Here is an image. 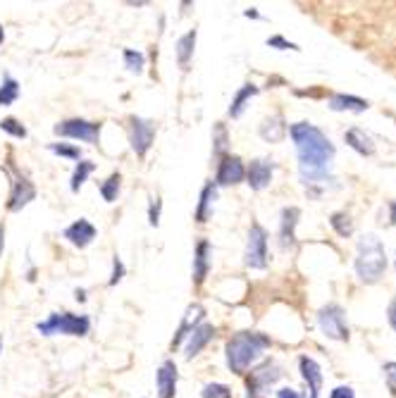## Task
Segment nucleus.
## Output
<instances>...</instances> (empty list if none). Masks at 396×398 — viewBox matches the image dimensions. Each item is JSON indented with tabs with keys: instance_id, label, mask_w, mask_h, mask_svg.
<instances>
[{
	"instance_id": "obj_19",
	"label": "nucleus",
	"mask_w": 396,
	"mask_h": 398,
	"mask_svg": "<svg viewBox=\"0 0 396 398\" xmlns=\"http://www.w3.org/2000/svg\"><path fill=\"white\" fill-rule=\"evenodd\" d=\"M298 367H301L303 379L311 389V398H320V391H323V370H320V365L308 355H301Z\"/></svg>"
},
{
	"instance_id": "obj_41",
	"label": "nucleus",
	"mask_w": 396,
	"mask_h": 398,
	"mask_svg": "<svg viewBox=\"0 0 396 398\" xmlns=\"http://www.w3.org/2000/svg\"><path fill=\"white\" fill-rule=\"evenodd\" d=\"M277 398H303V396L298 394L296 389H289V387H286V389H279V391H277Z\"/></svg>"
},
{
	"instance_id": "obj_42",
	"label": "nucleus",
	"mask_w": 396,
	"mask_h": 398,
	"mask_svg": "<svg viewBox=\"0 0 396 398\" xmlns=\"http://www.w3.org/2000/svg\"><path fill=\"white\" fill-rule=\"evenodd\" d=\"M244 17H249V19H261V12H258L256 8H249V10H244Z\"/></svg>"
},
{
	"instance_id": "obj_27",
	"label": "nucleus",
	"mask_w": 396,
	"mask_h": 398,
	"mask_svg": "<svg viewBox=\"0 0 396 398\" xmlns=\"http://www.w3.org/2000/svg\"><path fill=\"white\" fill-rule=\"evenodd\" d=\"M93 169H95V164H93L91 160H79V162H77V167H74V172H72V179H70L72 194H79V189L86 184L88 174H91Z\"/></svg>"
},
{
	"instance_id": "obj_37",
	"label": "nucleus",
	"mask_w": 396,
	"mask_h": 398,
	"mask_svg": "<svg viewBox=\"0 0 396 398\" xmlns=\"http://www.w3.org/2000/svg\"><path fill=\"white\" fill-rule=\"evenodd\" d=\"M382 372H385V379H387L389 391H392V396L396 398V362H387Z\"/></svg>"
},
{
	"instance_id": "obj_47",
	"label": "nucleus",
	"mask_w": 396,
	"mask_h": 398,
	"mask_svg": "<svg viewBox=\"0 0 396 398\" xmlns=\"http://www.w3.org/2000/svg\"><path fill=\"white\" fill-rule=\"evenodd\" d=\"M0 351H3V336H0Z\"/></svg>"
},
{
	"instance_id": "obj_46",
	"label": "nucleus",
	"mask_w": 396,
	"mask_h": 398,
	"mask_svg": "<svg viewBox=\"0 0 396 398\" xmlns=\"http://www.w3.org/2000/svg\"><path fill=\"white\" fill-rule=\"evenodd\" d=\"M5 41V31H3V24H0V43Z\"/></svg>"
},
{
	"instance_id": "obj_21",
	"label": "nucleus",
	"mask_w": 396,
	"mask_h": 398,
	"mask_svg": "<svg viewBox=\"0 0 396 398\" xmlns=\"http://www.w3.org/2000/svg\"><path fill=\"white\" fill-rule=\"evenodd\" d=\"M368 108H370L368 100L358 98V95H346V93L330 95V110H334V112H365Z\"/></svg>"
},
{
	"instance_id": "obj_38",
	"label": "nucleus",
	"mask_w": 396,
	"mask_h": 398,
	"mask_svg": "<svg viewBox=\"0 0 396 398\" xmlns=\"http://www.w3.org/2000/svg\"><path fill=\"white\" fill-rule=\"evenodd\" d=\"M122 277H125V263H122V260L115 256L113 258V277H110V281H108V284H110V286L120 284Z\"/></svg>"
},
{
	"instance_id": "obj_24",
	"label": "nucleus",
	"mask_w": 396,
	"mask_h": 398,
	"mask_svg": "<svg viewBox=\"0 0 396 398\" xmlns=\"http://www.w3.org/2000/svg\"><path fill=\"white\" fill-rule=\"evenodd\" d=\"M196 36H198V31H196V29H191V31L184 33V36L177 38V46H174L177 63H179V67H184V70H187L189 63H191V58H194V51H196Z\"/></svg>"
},
{
	"instance_id": "obj_15",
	"label": "nucleus",
	"mask_w": 396,
	"mask_h": 398,
	"mask_svg": "<svg viewBox=\"0 0 396 398\" xmlns=\"http://www.w3.org/2000/svg\"><path fill=\"white\" fill-rule=\"evenodd\" d=\"M203 315H206V310H203V305L201 303H191L187 308V313L182 315V325L179 329H177V334H174V339H172V344H170V348H179L182 346V341L187 339V336L194 332V329L201 325L203 322Z\"/></svg>"
},
{
	"instance_id": "obj_26",
	"label": "nucleus",
	"mask_w": 396,
	"mask_h": 398,
	"mask_svg": "<svg viewBox=\"0 0 396 398\" xmlns=\"http://www.w3.org/2000/svg\"><path fill=\"white\" fill-rule=\"evenodd\" d=\"M19 98V81L12 74H3V84H0V105L8 108Z\"/></svg>"
},
{
	"instance_id": "obj_20",
	"label": "nucleus",
	"mask_w": 396,
	"mask_h": 398,
	"mask_svg": "<svg viewBox=\"0 0 396 398\" xmlns=\"http://www.w3.org/2000/svg\"><path fill=\"white\" fill-rule=\"evenodd\" d=\"M286 132H289V127H286V122L282 115H272V117H265L261 129H258V134H261L263 141L268 143H279L286 136Z\"/></svg>"
},
{
	"instance_id": "obj_8",
	"label": "nucleus",
	"mask_w": 396,
	"mask_h": 398,
	"mask_svg": "<svg viewBox=\"0 0 396 398\" xmlns=\"http://www.w3.org/2000/svg\"><path fill=\"white\" fill-rule=\"evenodd\" d=\"M155 141V125L151 120H143L132 115L129 117V143H132V150L139 157H143L151 150Z\"/></svg>"
},
{
	"instance_id": "obj_33",
	"label": "nucleus",
	"mask_w": 396,
	"mask_h": 398,
	"mask_svg": "<svg viewBox=\"0 0 396 398\" xmlns=\"http://www.w3.org/2000/svg\"><path fill=\"white\" fill-rule=\"evenodd\" d=\"M0 129H3L5 134H10V136H15V139H26V127L22 125L19 120L15 117H5V120H0Z\"/></svg>"
},
{
	"instance_id": "obj_7",
	"label": "nucleus",
	"mask_w": 396,
	"mask_h": 398,
	"mask_svg": "<svg viewBox=\"0 0 396 398\" xmlns=\"http://www.w3.org/2000/svg\"><path fill=\"white\" fill-rule=\"evenodd\" d=\"M100 129H103V125H100V122L72 117V120L58 122V125L53 127V132H56L58 136H65V139H77V141H86V143H98V139H100Z\"/></svg>"
},
{
	"instance_id": "obj_13",
	"label": "nucleus",
	"mask_w": 396,
	"mask_h": 398,
	"mask_svg": "<svg viewBox=\"0 0 396 398\" xmlns=\"http://www.w3.org/2000/svg\"><path fill=\"white\" fill-rule=\"evenodd\" d=\"M177 382H179V372H177L174 360H165L155 372V389H158V398H174Z\"/></svg>"
},
{
	"instance_id": "obj_16",
	"label": "nucleus",
	"mask_w": 396,
	"mask_h": 398,
	"mask_svg": "<svg viewBox=\"0 0 396 398\" xmlns=\"http://www.w3.org/2000/svg\"><path fill=\"white\" fill-rule=\"evenodd\" d=\"M95 236H98V229H95V226L84 217L77 219V222H72L65 229V239L72 246H77V248H86V246H91Z\"/></svg>"
},
{
	"instance_id": "obj_25",
	"label": "nucleus",
	"mask_w": 396,
	"mask_h": 398,
	"mask_svg": "<svg viewBox=\"0 0 396 398\" xmlns=\"http://www.w3.org/2000/svg\"><path fill=\"white\" fill-rule=\"evenodd\" d=\"M256 95H258V86H256V84H244V86L234 93V98H231L229 117H231V120H239V117H241L246 105H249L251 98H256Z\"/></svg>"
},
{
	"instance_id": "obj_5",
	"label": "nucleus",
	"mask_w": 396,
	"mask_h": 398,
	"mask_svg": "<svg viewBox=\"0 0 396 398\" xmlns=\"http://www.w3.org/2000/svg\"><path fill=\"white\" fill-rule=\"evenodd\" d=\"M318 327L327 339L349 341V325H346V313L339 303H327L318 310Z\"/></svg>"
},
{
	"instance_id": "obj_14",
	"label": "nucleus",
	"mask_w": 396,
	"mask_h": 398,
	"mask_svg": "<svg viewBox=\"0 0 396 398\" xmlns=\"http://www.w3.org/2000/svg\"><path fill=\"white\" fill-rule=\"evenodd\" d=\"M215 332L217 329L213 327V325H208V322H201V325H198L194 332H191L189 336H187V346H184V355H187V358L191 360V358H196L198 353L203 351V348H206L210 341L215 339Z\"/></svg>"
},
{
	"instance_id": "obj_40",
	"label": "nucleus",
	"mask_w": 396,
	"mask_h": 398,
	"mask_svg": "<svg viewBox=\"0 0 396 398\" xmlns=\"http://www.w3.org/2000/svg\"><path fill=\"white\" fill-rule=\"evenodd\" d=\"M387 320H389V325H392V329L396 332V298L387 308Z\"/></svg>"
},
{
	"instance_id": "obj_29",
	"label": "nucleus",
	"mask_w": 396,
	"mask_h": 398,
	"mask_svg": "<svg viewBox=\"0 0 396 398\" xmlns=\"http://www.w3.org/2000/svg\"><path fill=\"white\" fill-rule=\"evenodd\" d=\"M120 189H122V174L113 172L103 184H100V196L105 198V203H115L120 196Z\"/></svg>"
},
{
	"instance_id": "obj_34",
	"label": "nucleus",
	"mask_w": 396,
	"mask_h": 398,
	"mask_svg": "<svg viewBox=\"0 0 396 398\" xmlns=\"http://www.w3.org/2000/svg\"><path fill=\"white\" fill-rule=\"evenodd\" d=\"M201 398H231V389L227 387V384H206L201 391Z\"/></svg>"
},
{
	"instance_id": "obj_4",
	"label": "nucleus",
	"mask_w": 396,
	"mask_h": 398,
	"mask_svg": "<svg viewBox=\"0 0 396 398\" xmlns=\"http://www.w3.org/2000/svg\"><path fill=\"white\" fill-rule=\"evenodd\" d=\"M38 334L43 336H56V334H67V336H86L91 329V320L86 315H74V313H53L51 318L38 322L36 325Z\"/></svg>"
},
{
	"instance_id": "obj_2",
	"label": "nucleus",
	"mask_w": 396,
	"mask_h": 398,
	"mask_svg": "<svg viewBox=\"0 0 396 398\" xmlns=\"http://www.w3.org/2000/svg\"><path fill=\"white\" fill-rule=\"evenodd\" d=\"M265 348H270V336H265L261 332H239L224 346L227 367L234 375H244L246 370L261 358Z\"/></svg>"
},
{
	"instance_id": "obj_28",
	"label": "nucleus",
	"mask_w": 396,
	"mask_h": 398,
	"mask_svg": "<svg viewBox=\"0 0 396 398\" xmlns=\"http://www.w3.org/2000/svg\"><path fill=\"white\" fill-rule=\"evenodd\" d=\"M229 150V134H227V125L224 122H217L213 127V155L224 157Z\"/></svg>"
},
{
	"instance_id": "obj_1",
	"label": "nucleus",
	"mask_w": 396,
	"mask_h": 398,
	"mask_svg": "<svg viewBox=\"0 0 396 398\" xmlns=\"http://www.w3.org/2000/svg\"><path fill=\"white\" fill-rule=\"evenodd\" d=\"M291 141L296 146L298 167H301V182L306 187L332 182L330 164L334 160V146L327 136L311 122H296L289 129Z\"/></svg>"
},
{
	"instance_id": "obj_44",
	"label": "nucleus",
	"mask_w": 396,
	"mask_h": 398,
	"mask_svg": "<svg viewBox=\"0 0 396 398\" xmlns=\"http://www.w3.org/2000/svg\"><path fill=\"white\" fill-rule=\"evenodd\" d=\"M74 298H77L79 303H84V300H86V291L84 289H77V291H74Z\"/></svg>"
},
{
	"instance_id": "obj_43",
	"label": "nucleus",
	"mask_w": 396,
	"mask_h": 398,
	"mask_svg": "<svg viewBox=\"0 0 396 398\" xmlns=\"http://www.w3.org/2000/svg\"><path fill=\"white\" fill-rule=\"evenodd\" d=\"M389 222L396 224V201L389 203Z\"/></svg>"
},
{
	"instance_id": "obj_45",
	"label": "nucleus",
	"mask_w": 396,
	"mask_h": 398,
	"mask_svg": "<svg viewBox=\"0 0 396 398\" xmlns=\"http://www.w3.org/2000/svg\"><path fill=\"white\" fill-rule=\"evenodd\" d=\"M3 248H5V226L0 224V253H3Z\"/></svg>"
},
{
	"instance_id": "obj_32",
	"label": "nucleus",
	"mask_w": 396,
	"mask_h": 398,
	"mask_svg": "<svg viewBox=\"0 0 396 398\" xmlns=\"http://www.w3.org/2000/svg\"><path fill=\"white\" fill-rule=\"evenodd\" d=\"M48 150L56 155H63V157H70V160H81L84 153H81V148L77 146H70V143H48Z\"/></svg>"
},
{
	"instance_id": "obj_3",
	"label": "nucleus",
	"mask_w": 396,
	"mask_h": 398,
	"mask_svg": "<svg viewBox=\"0 0 396 398\" xmlns=\"http://www.w3.org/2000/svg\"><path fill=\"white\" fill-rule=\"evenodd\" d=\"M387 270V253L385 246L375 234H363L358 239V256H356V274L363 284H377Z\"/></svg>"
},
{
	"instance_id": "obj_10",
	"label": "nucleus",
	"mask_w": 396,
	"mask_h": 398,
	"mask_svg": "<svg viewBox=\"0 0 396 398\" xmlns=\"http://www.w3.org/2000/svg\"><path fill=\"white\" fill-rule=\"evenodd\" d=\"M246 179V167L239 155H224L220 164H217V174H215V187H234V184H241Z\"/></svg>"
},
{
	"instance_id": "obj_17",
	"label": "nucleus",
	"mask_w": 396,
	"mask_h": 398,
	"mask_svg": "<svg viewBox=\"0 0 396 398\" xmlns=\"http://www.w3.org/2000/svg\"><path fill=\"white\" fill-rule=\"evenodd\" d=\"M210 256H213V246L210 241H198L196 251H194V284L201 286L206 281L208 272H210Z\"/></svg>"
},
{
	"instance_id": "obj_36",
	"label": "nucleus",
	"mask_w": 396,
	"mask_h": 398,
	"mask_svg": "<svg viewBox=\"0 0 396 398\" xmlns=\"http://www.w3.org/2000/svg\"><path fill=\"white\" fill-rule=\"evenodd\" d=\"M270 48H277V51H301L296 43H291V41H286L284 36H279V33H275V36H270L268 41H265Z\"/></svg>"
},
{
	"instance_id": "obj_30",
	"label": "nucleus",
	"mask_w": 396,
	"mask_h": 398,
	"mask_svg": "<svg viewBox=\"0 0 396 398\" xmlns=\"http://www.w3.org/2000/svg\"><path fill=\"white\" fill-rule=\"evenodd\" d=\"M330 224H332V229L344 239L353 234V219L346 215V212H334L330 217Z\"/></svg>"
},
{
	"instance_id": "obj_39",
	"label": "nucleus",
	"mask_w": 396,
	"mask_h": 398,
	"mask_svg": "<svg viewBox=\"0 0 396 398\" xmlns=\"http://www.w3.org/2000/svg\"><path fill=\"white\" fill-rule=\"evenodd\" d=\"M330 398H356V391H353L351 387H337L330 394Z\"/></svg>"
},
{
	"instance_id": "obj_35",
	"label": "nucleus",
	"mask_w": 396,
	"mask_h": 398,
	"mask_svg": "<svg viewBox=\"0 0 396 398\" xmlns=\"http://www.w3.org/2000/svg\"><path fill=\"white\" fill-rule=\"evenodd\" d=\"M160 210H162V201L158 196H153L151 203H148V224H151V226L160 224Z\"/></svg>"
},
{
	"instance_id": "obj_23",
	"label": "nucleus",
	"mask_w": 396,
	"mask_h": 398,
	"mask_svg": "<svg viewBox=\"0 0 396 398\" xmlns=\"http://www.w3.org/2000/svg\"><path fill=\"white\" fill-rule=\"evenodd\" d=\"M344 141L349 143V146L356 150L358 155H363V157H370L375 153V143L372 139L368 136L363 129H358V127H353L349 129V132L344 134Z\"/></svg>"
},
{
	"instance_id": "obj_9",
	"label": "nucleus",
	"mask_w": 396,
	"mask_h": 398,
	"mask_svg": "<svg viewBox=\"0 0 396 398\" xmlns=\"http://www.w3.org/2000/svg\"><path fill=\"white\" fill-rule=\"evenodd\" d=\"M279 377H282V370H279L277 362L265 360L261 367H256L254 372L249 375V382H246L249 398H263L265 391H268L272 384L279 379Z\"/></svg>"
},
{
	"instance_id": "obj_11",
	"label": "nucleus",
	"mask_w": 396,
	"mask_h": 398,
	"mask_svg": "<svg viewBox=\"0 0 396 398\" xmlns=\"http://www.w3.org/2000/svg\"><path fill=\"white\" fill-rule=\"evenodd\" d=\"M272 172H275V162L268 160V157H256L246 167V184L254 191L268 189L272 182Z\"/></svg>"
},
{
	"instance_id": "obj_12",
	"label": "nucleus",
	"mask_w": 396,
	"mask_h": 398,
	"mask_svg": "<svg viewBox=\"0 0 396 398\" xmlns=\"http://www.w3.org/2000/svg\"><path fill=\"white\" fill-rule=\"evenodd\" d=\"M33 198H36V187L26 179V177L17 174L12 179V191H10V201H8V210L10 212H19L22 208H26Z\"/></svg>"
},
{
	"instance_id": "obj_6",
	"label": "nucleus",
	"mask_w": 396,
	"mask_h": 398,
	"mask_svg": "<svg viewBox=\"0 0 396 398\" xmlns=\"http://www.w3.org/2000/svg\"><path fill=\"white\" fill-rule=\"evenodd\" d=\"M244 263L246 267H251V270H265V267H268V231L258 222L251 224V229H249Z\"/></svg>"
},
{
	"instance_id": "obj_18",
	"label": "nucleus",
	"mask_w": 396,
	"mask_h": 398,
	"mask_svg": "<svg viewBox=\"0 0 396 398\" xmlns=\"http://www.w3.org/2000/svg\"><path fill=\"white\" fill-rule=\"evenodd\" d=\"M298 217H301V210L298 208L282 210V222H279V246H282L284 251L296 243V234H293V231H296Z\"/></svg>"
},
{
	"instance_id": "obj_22",
	"label": "nucleus",
	"mask_w": 396,
	"mask_h": 398,
	"mask_svg": "<svg viewBox=\"0 0 396 398\" xmlns=\"http://www.w3.org/2000/svg\"><path fill=\"white\" fill-rule=\"evenodd\" d=\"M217 198V187L213 182H208L206 187L201 191V201H198V208H196V222L198 224H206L210 217H213V203Z\"/></svg>"
},
{
	"instance_id": "obj_31",
	"label": "nucleus",
	"mask_w": 396,
	"mask_h": 398,
	"mask_svg": "<svg viewBox=\"0 0 396 398\" xmlns=\"http://www.w3.org/2000/svg\"><path fill=\"white\" fill-rule=\"evenodd\" d=\"M125 67L132 74H141L143 67H146V55L139 53V51H132V48H127V51H125Z\"/></svg>"
}]
</instances>
